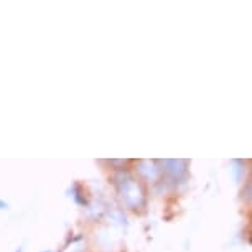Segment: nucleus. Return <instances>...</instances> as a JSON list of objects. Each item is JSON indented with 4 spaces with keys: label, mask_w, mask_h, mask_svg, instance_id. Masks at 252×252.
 <instances>
[{
    "label": "nucleus",
    "mask_w": 252,
    "mask_h": 252,
    "mask_svg": "<svg viewBox=\"0 0 252 252\" xmlns=\"http://www.w3.org/2000/svg\"><path fill=\"white\" fill-rule=\"evenodd\" d=\"M117 187L119 191H121V196L124 199V203L129 204L130 208H137L142 204V189L137 185V182H134V178L129 177V175H119L117 177Z\"/></svg>",
    "instance_id": "obj_1"
},
{
    "label": "nucleus",
    "mask_w": 252,
    "mask_h": 252,
    "mask_svg": "<svg viewBox=\"0 0 252 252\" xmlns=\"http://www.w3.org/2000/svg\"><path fill=\"white\" fill-rule=\"evenodd\" d=\"M185 161L183 160H166L165 161V166H172V168H166L168 173H172L173 177H178V175L185 173Z\"/></svg>",
    "instance_id": "obj_2"
},
{
    "label": "nucleus",
    "mask_w": 252,
    "mask_h": 252,
    "mask_svg": "<svg viewBox=\"0 0 252 252\" xmlns=\"http://www.w3.org/2000/svg\"><path fill=\"white\" fill-rule=\"evenodd\" d=\"M8 208V204L3 201V199H0V209H7Z\"/></svg>",
    "instance_id": "obj_3"
},
{
    "label": "nucleus",
    "mask_w": 252,
    "mask_h": 252,
    "mask_svg": "<svg viewBox=\"0 0 252 252\" xmlns=\"http://www.w3.org/2000/svg\"><path fill=\"white\" fill-rule=\"evenodd\" d=\"M17 252H22V249H18V251H17Z\"/></svg>",
    "instance_id": "obj_4"
}]
</instances>
